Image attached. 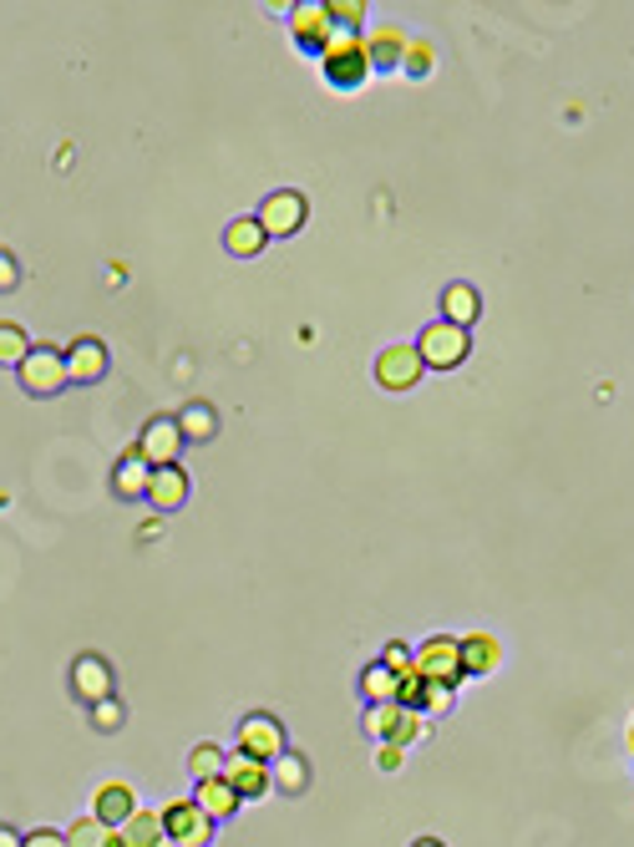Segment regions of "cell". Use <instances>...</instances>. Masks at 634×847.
I'll list each match as a JSON object with an SVG mask.
<instances>
[{
	"mask_svg": "<svg viewBox=\"0 0 634 847\" xmlns=\"http://www.w3.org/2000/svg\"><path fill=\"white\" fill-rule=\"evenodd\" d=\"M239 752H249L254 762H275L279 752H289L285 746V726H279L269 711H254V716H244L239 721Z\"/></svg>",
	"mask_w": 634,
	"mask_h": 847,
	"instance_id": "6",
	"label": "cell"
},
{
	"mask_svg": "<svg viewBox=\"0 0 634 847\" xmlns=\"http://www.w3.org/2000/svg\"><path fill=\"white\" fill-rule=\"evenodd\" d=\"M407 72L411 76H427L431 72V47H427V41H411V47H407Z\"/></svg>",
	"mask_w": 634,
	"mask_h": 847,
	"instance_id": "34",
	"label": "cell"
},
{
	"mask_svg": "<svg viewBox=\"0 0 634 847\" xmlns=\"http://www.w3.org/2000/svg\"><path fill=\"white\" fill-rule=\"evenodd\" d=\"M112 691H117V681H112V665L102 655H76L72 665V695L82 705H102L112 701Z\"/></svg>",
	"mask_w": 634,
	"mask_h": 847,
	"instance_id": "9",
	"label": "cell"
},
{
	"mask_svg": "<svg viewBox=\"0 0 634 847\" xmlns=\"http://www.w3.org/2000/svg\"><path fill=\"white\" fill-rule=\"evenodd\" d=\"M25 847H67V833H51V827H37V833H25Z\"/></svg>",
	"mask_w": 634,
	"mask_h": 847,
	"instance_id": "35",
	"label": "cell"
},
{
	"mask_svg": "<svg viewBox=\"0 0 634 847\" xmlns=\"http://www.w3.org/2000/svg\"><path fill=\"white\" fill-rule=\"evenodd\" d=\"M269 787H279L285 797H299V792L310 787V762L299 752H279L275 762H269Z\"/></svg>",
	"mask_w": 634,
	"mask_h": 847,
	"instance_id": "19",
	"label": "cell"
},
{
	"mask_svg": "<svg viewBox=\"0 0 634 847\" xmlns=\"http://www.w3.org/2000/svg\"><path fill=\"white\" fill-rule=\"evenodd\" d=\"M467 350H472V335H467L462 325H447V320L427 325V330H421V340H417L421 366H431V370H452V366H462Z\"/></svg>",
	"mask_w": 634,
	"mask_h": 847,
	"instance_id": "2",
	"label": "cell"
},
{
	"mask_svg": "<svg viewBox=\"0 0 634 847\" xmlns=\"http://www.w3.org/2000/svg\"><path fill=\"white\" fill-rule=\"evenodd\" d=\"M452 685H437V681H427V705H421V711H427V716H447V711H452Z\"/></svg>",
	"mask_w": 634,
	"mask_h": 847,
	"instance_id": "33",
	"label": "cell"
},
{
	"mask_svg": "<svg viewBox=\"0 0 634 847\" xmlns=\"http://www.w3.org/2000/svg\"><path fill=\"white\" fill-rule=\"evenodd\" d=\"M122 833V847H168V833H163V817L157 812H132L127 823L117 827Z\"/></svg>",
	"mask_w": 634,
	"mask_h": 847,
	"instance_id": "20",
	"label": "cell"
},
{
	"mask_svg": "<svg viewBox=\"0 0 634 847\" xmlns=\"http://www.w3.org/2000/svg\"><path fill=\"white\" fill-rule=\"evenodd\" d=\"M122 721H127L122 701H102V705H92V726H96V731H117Z\"/></svg>",
	"mask_w": 634,
	"mask_h": 847,
	"instance_id": "32",
	"label": "cell"
},
{
	"mask_svg": "<svg viewBox=\"0 0 634 847\" xmlns=\"http://www.w3.org/2000/svg\"><path fill=\"white\" fill-rule=\"evenodd\" d=\"M31 350H37V346H31V335H25L21 325L0 320V366H21Z\"/></svg>",
	"mask_w": 634,
	"mask_h": 847,
	"instance_id": "29",
	"label": "cell"
},
{
	"mask_svg": "<svg viewBox=\"0 0 634 847\" xmlns=\"http://www.w3.org/2000/svg\"><path fill=\"white\" fill-rule=\"evenodd\" d=\"M16 285H21V264L0 249V289H16Z\"/></svg>",
	"mask_w": 634,
	"mask_h": 847,
	"instance_id": "36",
	"label": "cell"
},
{
	"mask_svg": "<svg viewBox=\"0 0 634 847\" xmlns=\"http://www.w3.org/2000/svg\"><path fill=\"white\" fill-rule=\"evenodd\" d=\"M417 847H442V843H437V837H421V843Z\"/></svg>",
	"mask_w": 634,
	"mask_h": 847,
	"instance_id": "39",
	"label": "cell"
},
{
	"mask_svg": "<svg viewBox=\"0 0 634 847\" xmlns=\"http://www.w3.org/2000/svg\"><path fill=\"white\" fill-rule=\"evenodd\" d=\"M259 228L269 234V239H289V234H299V224H305V198L299 193H289V188H279V193H269V198L259 203Z\"/></svg>",
	"mask_w": 634,
	"mask_h": 847,
	"instance_id": "8",
	"label": "cell"
},
{
	"mask_svg": "<svg viewBox=\"0 0 634 847\" xmlns=\"http://www.w3.org/2000/svg\"><path fill=\"white\" fill-rule=\"evenodd\" d=\"M147 502H153L157 513H178L183 502H188V472H183V467H153Z\"/></svg>",
	"mask_w": 634,
	"mask_h": 847,
	"instance_id": "16",
	"label": "cell"
},
{
	"mask_svg": "<svg viewBox=\"0 0 634 847\" xmlns=\"http://www.w3.org/2000/svg\"><path fill=\"white\" fill-rule=\"evenodd\" d=\"M417 675L437 685H457L462 681V640H447V634H431L427 645L417 650Z\"/></svg>",
	"mask_w": 634,
	"mask_h": 847,
	"instance_id": "4",
	"label": "cell"
},
{
	"mask_svg": "<svg viewBox=\"0 0 634 847\" xmlns=\"http://www.w3.org/2000/svg\"><path fill=\"white\" fill-rule=\"evenodd\" d=\"M478 315H482V295L472 285H447L442 289V320L447 325H462V330H467Z\"/></svg>",
	"mask_w": 634,
	"mask_h": 847,
	"instance_id": "22",
	"label": "cell"
},
{
	"mask_svg": "<svg viewBox=\"0 0 634 847\" xmlns=\"http://www.w3.org/2000/svg\"><path fill=\"white\" fill-rule=\"evenodd\" d=\"M401 746H391V741H381V752H376V766H381V772H396V766H401Z\"/></svg>",
	"mask_w": 634,
	"mask_h": 847,
	"instance_id": "37",
	"label": "cell"
},
{
	"mask_svg": "<svg viewBox=\"0 0 634 847\" xmlns=\"http://www.w3.org/2000/svg\"><path fill=\"white\" fill-rule=\"evenodd\" d=\"M264 244H269V234L259 228V218H234V224L224 228V249L239 254V259H254Z\"/></svg>",
	"mask_w": 634,
	"mask_h": 847,
	"instance_id": "24",
	"label": "cell"
},
{
	"mask_svg": "<svg viewBox=\"0 0 634 847\" xmlns=\"http://www.w3.org/2000/svg\"><path fill=\"white\" fill-rule=\"evenodd\" d=\"M188 776L193 782H218V776H224V752L208 746V741H198L188 752Z\"/></svg>",
	"mask_w": 634,
	"mask_h": 847,
	"instance_id": "28",
	"label": "cell"
},
{
	"mask_svg": "<svg viewBox=\"0 0 634 847\" xmlns=\"http://www.w3.org/2000/svg\"><path fill=\"white\" fill-rule=\"evenodd\" d=\"M16 370H21L25 396H57V391H67V356H61L57 346H37Z\"/></svg>",
	"mask_w": 634,
	"mask_h": 847,
	"instance_id": "3",
	"label": "cell"
},
{
	"mask_svg": "<svg viewBox=\"0 0 634 847\" xmlns=\"http://www.w3.org/2000/svg\"><path fill=\"white\" fill-rule=\"evenodd\" d=\"M630 746H634V726H630Z\"/></svg>",
	"mask_w": 634,
	"mask_h": 847,
	"instance_id": "40",
	"label": "cell"
},
{
	"mask_svg": "<svg viewBox=\"0 0 634 847\" xmlns=\"http://www.w3.org/2000/svg\"><path fill=\"white\" fill-rule=\"evenodd\" d=\"M198 807H204V817L208 823H224V817H234V812H239V792L228 787L224 776H218V782H198Z\"/></svg>",
	"mask_w": 634,
	"mask_h": 847,
	"instance_id": "23",
	"label": "cell"
},
{
	"mask_svg": "<svg viewBox=\"0 0 634 847\" xmlns=\"http://www.w3.org/2000/svg\"><path fill=\"white\" fill-rule=\"evenodd\" d=\"M498 665H503V645H498L492 634L462 640V675H492Z\"/></svg>",
	"mask_w": 634,
	"mask_h": 847,
	"instance_id": "21",
	"label": "cell"
},
{
	"mask_svg": "<svg viewBox=\"0 0 634 847\" xmlns=\"http://www.w3.org/2000/svg\"><path fill=\"white\" fill-rule=\"evenodd\" d=\"M163 833H168L173 847H208L214 823L204 817V807H198V802H173V807L163 812Z\"/></svg>",
	"mask_w": 634,
	"mask_h": 847,
	"instance_id": "7",
	"label": "cell"
},
{
	"mask_svg": "<svg viewBox=\"0 0 634 847\" xmlns=\"http://www.w3.org/2000/svg\"><path fill=\"white\" fill-rule=\"evenodd\" d=\"M224 782L239 792V802H254V797L269 792V766L254 762L249 752H228L224 756Z\"/></svg>",
	"mask_w": 634,
	"mask_h": 847,
	"instance_id": "14",
	"label": "cell"
},
{
	"mask_svg": "<svg viewBox=\"0 0 634 847\" xmlns=\"http://www.w3.org/2000/svg\"><path fill=\"white\" fill-rule=\"evenodd\" d=\"M137 452L147 457L153 467H178V452H183V431H178V417H153L137 437Z\"/></svg>",
	"mask_w": 634,
	"mask_h": 847,
	"instance_id": "10",
	"label": "cell"
},
{
	"mask_svg": "<svg viewBox=\"0 0 634 847\" xmlns=\"http://www.w3.org/2000/svg\"><path fill=\"white\" fill-rule=\"evenodd\" d=\"M360 691H366V701L386 705V701H396V691H401V675H391V670L376 660V665L360 670Z\"/></svg>",
	"mask_w": 634,
	"mask_h": 847,
	"instance_id": "27",
	"label": "cell"
},
{
	"mask_svg": "<svg viewBox=\"0 0 634 847\" xmlns=\"http://www.w3.org/2000/svg\"><path fill=\"white\" fill-rule=\"evenodd\" d=\"M147 482H153V462H147L137 447H127V452L117 457V467H112V492H117L122 502H137V498H147Z\"/></svg>",
	"mask_w": 634,
	"mask_h": 847,
	"instance_id": "15",
	"label": "cell"
},
{
	"mask_svg": "<svg viewBox=\"0 0 634 847\" xmlns=\"http://www.w3.org/2000/svg\"><path fill=\"white\" fill-rule=\"evenodd\" d=\"M407 47L411 41L396 31V25H381L371 41H366V57H371V72H401L407 67Z\"/></svg>",
	"mask_w": 634,
	"mask_h": 847,
	"instance_id": "17",
	"label": "cell"
},
{
	"mask_svg": "<svg viewBox=\"0 0 634 847\" xmlns=\"http://www.w3.org/2000/svg\"><path fill=\"white\" fill-rule=\"evenodd\" d=\"M178 431H183V442H208L218 431V417H214V406L208 401H193L178 411Z\"/></svg>",
	"mask_w": 634,
	"mask_h": 847,
	"instance_id": "25",
	"label": "cell"
},
{
	"mask_svg": "<svg viewBox=\"0 0 634 847\" xmlns=\"http://www.w3.org/2000/svg\"><path fill=\"white\" fill-rule=\"evenodd\" d=\"M67 847H122V833L108 823H96V817H82V823H72V833H67Z\"/></svg>",
	"mask_w": 634,
	"mask_h": 847,
	"instance_id": "26",
	"label": "cell"
},
{
	"mask_svg": "<svg viewBox=\"0 0 634 847\" xmlns=\"http://www.w3.org/2000/svg\"><path fill=\"white\" fill-rule=\"evenodd\" d=\"M0 847H25V833H16V827H0Z\"/></svg>",
	"mask_w": 634,
	"mask_h": 847,
	"instance_id": "38",
	"label": "cell"
},
{
	"mask_svg": "<svg viewBox=\"0 0 634 847\" xmlns=\"http://www.w3.org/2000/svg\"><path fill=\"white\" fill-rule=\"evenodd\" d=\"M381 665L391 670V675H407V670H417V650H407V645H386V650H381Z\"/></svg>",
	"mask_w": 634,
	"mask_h": 847,
	"instance_id": "31",
	"label": "cell"
},
{
	"mask_svg": "<svg viewBox=\"0 0 634 847\" xmlns=\"http://www.w3.org/2000/svg\"><path fill=\"white\" fill-rule=\"evenodd\" d=\"M320 72L336 92H360V82L371 76V57H366V41L360 31H336L320 51Z\"/></svg>",
	"mask_w": 634,
	"mask_h": 847,
	"instance_id": "1",
	"label": "cell"
},
{
	"mask_svg": "<svg viewBox=\"0 0 634 847\" xmlns=\"http://www.w3.org/2000/svg\"><path fill=\"white\" fill-rule=\"evenodd\" d=\"M289 31H295V41H299V51H310V57H320L325 51V41L336 37V21H330V11H325V0L320 6H295L289 11Z\"/></svg>",
	"mask_w": 634,
	"mask_h": 847,
	"instance_id": "12",
	"label": "cell"
},
{
	"mask_svg": "<svg viewBox=\"0 0 634 847\" xmlns=\"http://www.w3.org/2000/svg\"><path fill=\"white\" fill-rule=\"evenodd\" d=\"M325 11H330L336 31H360V21H366V6L360 0H325Z\"/></svg>",
	"mask_w": 634,
	"mask_h": 847,
	"instance_id": "30",
	"label": "cell"
},
{
	"mask_svg": "<svg viewBox=\"0 0 634 847\" xmlns=\"http://www.w3.org/2000/svg\"><path fill=\"white\" fill-rule=\"evenodd\" d=\"M61 356H67V381H76V386H92L108 376V346L92 340V335H76Z\"/></svg>",
	"mask_w": 634,
	"mask_h": 847,
	"instance_id": "13",
	"label": "cell"
},
{
	"mask_svg": "<svg viewBox=\"0 0 634 847\" xmlns=\"http://www.w3.org/2000/svg\"><path fill=\"white\" fill-rule=\"evenodd\" d=\"M137 812V797H132V787L127 782H108V787L96 792V807H92V817L96 823H108V827H122Z\"/></svg>",
	"mask_w": 634,
	"mask_h": 847,
	"instance_id": "18",
	"label": "cell"
},
{
	"mask_svg": "<svg viewBox=\"0 0 634 847\" xmlns=\"http://www.w3.org/2000/svg\"><path fill=\"white\" fill-rule=\"evenodd\" d=\"M421 356L417 346H386L381 356H376V381L386 386V391H407V386L421 381Z\"/></svg>",
	"mask_w": 634,
	"mask_h": 847,
	"instance_id": "11",
	"label": "cell"
},
{
	"mask_svg": "<svg viewBox=\"0 0 634 847\" xmlns=\"http://www.w3.org/2000/svg\"><path fill=\"white\" fill-rule=\"evenodd\" d=\"M366 731L407 752V741H421V711H407V705H396V701L371 705V711H366Z\"/></svg>",
	"mask_w": 634,
	"mask_h": 847,
	"instance_id": "5",
	"label": "cell"
}]
</instances>
